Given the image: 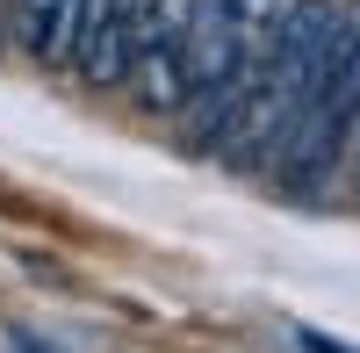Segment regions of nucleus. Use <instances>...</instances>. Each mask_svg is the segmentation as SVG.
<instances>
[{
    "label": "nucleus",
    "instance_id": "obj_1",
    "mask_svg": "<svg viewBox=\"0 0 360 353\" xmlns=\"http://www.w3.org/2000/svg\"><path fill=\"white\" fill-rule=\"evenodd\" d=\"M288 8L295 0H202L195 51H188V101H180L195 144H224L238 101H245V79L274 51Z\"/></svg>",
    "mask_w": 360,
    "mask_h": 353
},
{
    "label": "nucleus",
    "instance_id": "obj_8",
    "mask_svg": "<svg viewBox=\"0 0 360 353\" xmlns=\"http://www.w3.org/2000/svg\"><path fill=\"white\" fill-rule=\"evenodd\" d=\"M346 159H353V188H360V137H353V152H346Z\"/></svg>",
    "mask_w": 360,
    "mask_h": 353
},
{
    "label": "nucleus",
    "instance_id": "obj_4",
    "mask_svg": "<svg viewBox=\"0 0 360 353\" xmlns=\"http://www.w3.org/2000/svg\"><path fill=\"white\" fill-rule=\"evenodd\" d=\"M195 22H202V0H144L137 15V37H130V94L144 108L173 115L188 101V51H195Z\"/></svg>",
    "mask_w": 360,
    "mask_h": 353
},
{
    "label": "nucleus",
    "instance_id": "obj_2",
    "mask_svg": "<svg viewBox=\"0 0 360 353\" xmlns=\"http://www.w3.org/2000/svg\"><path fill=\"white\" fill-rule=\"evenodd\" d=\"M332 15H339V8H324V0H295V8H288L274 51H266L259 72L245 79V101H238L231 130H224V152H231L238 166L274 159L281 137L295 130L303 94H310V79H317V65H324V44H332Z\"/></svg>",
    "mask_w": 360,
    "mask_h": 353
},
{
    "label": "nucleus",
    "instance_id": "obj_5",
    "mask_svg": "<svg viewBox=\"0 0 360 353\" xmlns=\"http://www.w3.org/2000/svg\"><path fill=\"white\" fill-rule=\"evenodd\" d=\"M137 15H144V0H86V8H79V29H72L65 65H72L86 86H115V79L130 72Z\"/></svg>",
    "mask_w": 360,
    "mask_h": 353
},
{
    "label": "nucleus",
    "instance_id": "obj_3",
    "mask_svg": "<svg viewBox=\"0 0 360 353\" xmlns=\"http://www.w3.org/2000/svg\"><path fill=\"white\" fill-rule=\"evenodd\" d=\"M353 137H360V8H339L324 65H317L310 94H303V115H295V130L274 152L281 188L288 195H317L339 173V159L353 152Z\"/></svg>",
    "mask_w": 360,
    "mask_h": 353
},
{
    "label": "nucleus",
    "instance_id": "obj_7",
    "mask_svg": "<svg viewBox=\"0 0 360 353\" xmlns=\"http://www.w3.org/2000/svg\"><path fill=\"white\" fill-rule=\"evenodd\" d=\"M295 346H303V353H360V346H346L332 332H295Z\"/></svg>",
    "mask_w": 360,
    "mask_h": 353
},
{
    "label": "nucleus",
    "instance_id": "obj_6",
    "mask_svg": "<svg viewBox=\"0 0 360 353\" xmlns=\"http://www.w3.org/2000/svg\"><path fill=\"white\" fill-rule=\"evenodd\" d=\"M79 8H86V0H22V15H15L22 51H29V58H51V65H65L72 29H79Z\"/></svg>",
    "mask_w": 360,
    "mask_h": 353
}]
</instances>
